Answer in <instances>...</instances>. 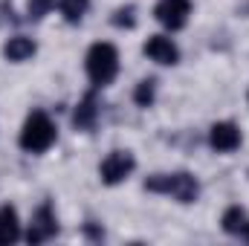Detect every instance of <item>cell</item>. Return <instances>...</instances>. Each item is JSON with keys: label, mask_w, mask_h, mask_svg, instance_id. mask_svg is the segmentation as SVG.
<instances>
[{"label": "cell", "mask_w": 249, "mask_h": 246, "mask_svg": "<svg viewBox=\"0 0 249 246\" xmlns=\"http://www.w3.org/2000/svg\"><path fill=\"white\" fill-rule=\"evenodd\" d=\"M55 139H58V130H55L53 119L44 110H32L26 116L23 127H20V139L18 142H20V148L26 154H44V151H50L55 145Z\"/></svg>", "instance_id": "cell-1"}, {"label": "cell", "mask_w": 249, "mask_h": 246, "mask_svg": "<svg viewBox=\"0 0 249 246\" xmlns=\"http://www.w3.org/2000/svg\"><path fill=\"white\" fill-rule=\"evenodd\" d=\"M84 67H87V75H90L93 87H107L116 78V72H119V53H116V47L107 44V41L93 44L87 50Z\"/></svg>", "instance_id": "cell-2"}, {"label": "cell", "mask_w": 249, "mask_h": 246, "mask_svg": "<svg viewBox=\"0 0 249 246\" xmlns=\"http://www.w3.org/2000/svg\"><path fill=\"white\" fill-rule=\"evenodd\" d=\"M145 188L154 191V194H171L180 203H194L200 197V183L186 171H180V174H154V177L145 180Z\"/></svg>", "instance_id": "cell-3"}, {"label": "cell", "mask_w": 249, "mask_h": 246, "mask_svg": "<svg viewBox=\"0 0 249 246\" xmlns=\"http://www.w3.org/2000/svg\"><path fill=\"white\" fill-rule=\"evenodd\" d=\"M133 168H136V159H133L130 151H110L105 157L99 174H102V183L105 185H119L133 174Z\"/></svg>", "instance_id": "cell-4"}, {"label": "cell", "mask_w": 249, "mask_h": 246, "mask_svg": "<svg viewBox=\"0 0 249 246\" xmlns=\"http://www.w3.org/2000/svg\"><path fill=\"white\" fill-rule=\"evenodd\" d=\"M58 235V217H55V209L50 203L38 206V211L32 214V223H29V232H26V241L29 244H44L50 238Z\"/></svg>", "instance_id": "cell-5"}, {"label": "cell", "mask_w": 249, "mask_h": 246, "mask_svg": "<svg viewBox=\"0 0 249 246\" xmlns=\"http://www.w3.org/2000/svg\"><path fill=\"white\" fill-rule=\"evenodd\" d=\"M154 15H157V20H160L165 29L177 32V29H183L188 23L191 3H188V0H160L157 9H154Z\"/></svg>", "instance_id": "cell-6"}, {"label": "cell", "mask_w": 249, "mask_h": 246, "mask_svg": "<svg viewBox=\"0 0 249 246\" xmlns=\"http://www.w3.org/2000/svg\"><path fill=\"white\" fill-rule=\"evenodd\" d=\"M241 127L235 122H217L212 124V130H209V145L217 151V154H232V151H238L241 148Z\"/></svg>", "instance_id": "cell-7"}, {"label": "cell", "mask_w": 249, "mask_h": 246, "mask_svg": "<svg viewBox=\"0 0 249 246\" xmlns=\"http://www.w3.org/2000/svg\"><path fill=\"white\" fill-rule=\"evenodd\" d=\"M142 53L157 64H171V67H174V64L180 61V47H177L168 35H151V38L145 41Z\"/></svg>", "instance_id": "cell-8"}, {"label": "cell", "mask_w": 249, "mask_h": 246, "mask_svg": "<svg viewBox=\"0 0 249 246\" xmlns=\"http://www.w3.org/2000/svg\"><path fill=\"white\" fill-rule=\"evenodd\" d=\"M35 41L32 38H26V35H15V38H9L6 44H3V55H6V61H29L32 55H35Z\"/></svg>", "instance_id": "cell-9"}, {"label": "cell", "mask_w": 249, "mask_h": 246, "mask_svg": "<svg viewBox=\"0 0 249 246\" xmlns=\"http://www.w3.org/2000/svg\"><path fill=\"white\" fill-rule=\"evenodd\" d=\"M96 119H99V105H96V93H87L81 102H78V107H75V113H72V124L78 127V130H93L96 127Z\"/></svg>", "instance_id": "cell-10"}, {"label": "cell", "mask_w": 249, "mask_h": 246, "mask_svg": "<svg viewBox=\"0 0 249 246\" xmlns=\"http://www.w3.org/2000/svg\"><path fill=\"white\" fill-rule=\"evenodd\" d=\"M20 238V223L18 211L12 206H0V246H9Z\"/></svg>", "instance_id": "cell-11"}, {"label": "cell", "mask_w": 249, "mask_h": 246, "mask_svg": "<svg viewBox=\"0 0 249 246\" xmlns=\"http://www.w3.org/2000/svg\"><path fill=\"white\" fill-rule=\"evenodd\" d=\"M220 223H223V232H229V235H244V229H247V214H244L241 206H229V209L223 211Z\"/></svg>", "instance_id": "cell-12"}, {"label": "cell", "mask_w": 249, "mask_h": 246, "mask_svg": "<svg viewBox=\"0 0 249 246\" xmlns=\"http://www.w3.org/2000/svg\"><path fill=\"white\" fill-rule=\"evenodd\" d=\"M58 6H61V15L67 23H81V18L90 9V0H61Z\"/></svg>", "instance_id": "cell-13"}, {"label": "cell", "mask_w": 249, "mask_h": 246, "mask_svg": "<svg viewBox=\"0 0 249 246\" xmlns=\"http://www.w3.org/2000/svg\"><path fill=\"white\" fill-rule=\"evenodd\" d=\"M154 99H157V81H154V78H142V81L136 84V90H133V102H136L139 107H151Z\"/></svg>", "instance_id": "cell-14"}, {"label": "cell", "mask_w": 249, "mask_h": 246, "mask_svg": "<svg viewBox=\"0 0 249 246\" xmlns=\"http://www.w3.org/2000/svg\"><path fill=\"white\" fill-rule=\"evenodd\" d=\"M53 6H55V0H29L26 15H29V20H41V18H44Z\"/></svg>", "instance_id": "cell-15"}, {"label": "cell", "mask_w": 249, "mask_h": 246, "mask_svg": "<svg viewBox=\"0 0 249 246\" xmlns=\"http://www.w3.org/2000/svg\"><path fill=\"white\" fill-rule=\"evenodd\" d=\"M133 6H122V9H116V15H113V23L116 26H124V29H133L136 26V18H133Z\"/></svg>", "instance_id": "cell-16"}, {"label": "cell", "mask_w": 249, "mask_h": 246, "mask_svg": "<svg viewBox=\"0 0 249 246\" xmlns=\"http://www.w3.org/2000/svg\"><path fill=\"white\" fill-rule=\"evenodd\" d=\"M244 235H247V241H249V223H247V229H244Z\"/></svg>", "instance_id": "cell-17"}]
</instances>
